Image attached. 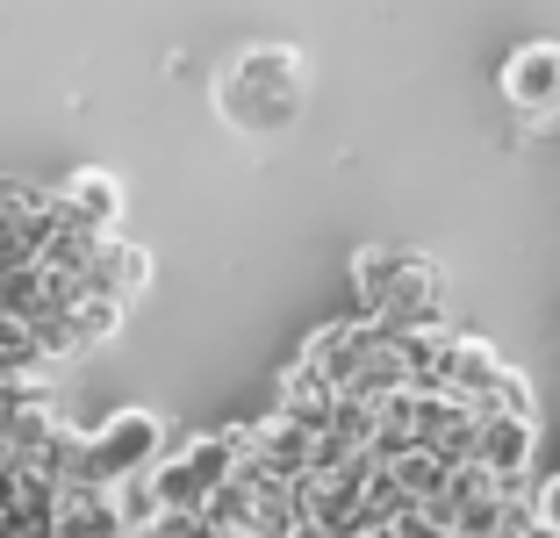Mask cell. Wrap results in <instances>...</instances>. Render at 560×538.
<instances>
[{
	"label": "cell",
	"instance_id": "8992f818",
	"mask_svg": "<svg viewBox=\"0 0 560 538\" xmlns=\"http://www.w3.org/2000/svg\"><path fill=\"white\" fill-rule=\"evenodd\" d=\"M503 101H511L517 115H525L532 130H546L560 115V44H517L511 58H503Z\"/></svg>",
	"mask_w": 560,
	"mask_h": 538
},
{
	"label": "cell",
	"instance_id": "7a4b0ae2",
	"mask_svg": "<svg viewBox=\"0 0 560 538\" xmlns=\"http://www.w3.org/2000/svg\"><path fill=\"white\" fill-rule=\"evenodd\" d=\"M165 453H173V431H165L159 409H116V417L86 424V438H80V473H72V481L116 495L122 481H144V473H159Z\"/></svg>",
	"mask_w": 560,
	"mask_h": 538
},
{
	"label": "cell",
	"instance_id": "52a82bcc",
	"mask_svg": "<svg viewBox=\"0 0 560 538\" xmlns=\"http://www.w3.org/2000/svg\"><path fill=\"white\" fill-rule=\"evenodd\" d=\"M122 179L108 173V165H80V173L58 187V209H66V223L72 230H86V237H116V223H122Z\"/></svg>",
	"mask_w": 560,
	"mask_h": 538
},
{
	"label": "cell",
	"instance_id": "e0dca14e",
	"mask_svg": "<svg viewBox=\"0 0 560 538\" xmlns=\"http://www.w3.org/2000/svg\"><path fill=\"white\" fill-rule=\"evenodd\" d=\"M539 524H546V531H560V473H546V481H539Z\"/></svg>",
	"mask_w": 560,
	"mask_h": 538
},
{
	"label": "cell",
	"instance_id": "5b68a950",
	"mask_svg": "<svg viewBox=\"0 0 560 538\" xmlns=\"http://www.w3.org/2000/svg\"><path fill=\"white\" fill-rule=\"evenodd\" d=\"M374 324L396 330V338H410V330H445V266L431 259V252H402V273H396V288H388Z\"/></svg>",
	"mask_w": 560,
	"mask_h": 538
},
{
	"label": "cell",
	"instance_id": "ba28073f",
	"mask_svg": "<svg viewBox=\"0 0 560 538\" xmlns=\"http://www.w3.org/2000/svg\"><path fill=\"white\" fill-rule=\"evenodd\" d=\"M503 374H511V366L495 359V344H489V338H453V352H445V381H439V395H453V402H467V409L481 417Z\"/></svg>",
	"mask_w": 560,
	"mask_h": 538
},
{
	"label": "cell",
	"instance_id": "6da1fadb",
	"mask_svg": "<svg viewBox=\"0 0 560 538\" xmlns=\"http://www.w3.org/2000/svg\"><path fill=\"white\" fill-rule=\"evenodd\" d=\"M302 101H310V66H302V50H288V44H252L215 72V115H223L237 137L295 130Z\"/></svg>",
	"mask_w": 560,
	"mask_h": 538
},
{
	"label": "cell",
	"instance_id": "4fadbf2b",
	"mask_svg": "<svg viewBox=\"0 0 560 538\" xmlns=\"http://www.w3.org/2000/svg\"><path fill=\"white\" fill-rule=\"evenodd\" d=\"M396 273H402V252H388V245H360V252H352V294H360V316H381Z\"/></svg>",
	"mask_w": 560,
	"mask_h": 538
},
{
	"label": "cell",
	"instance_id": "277c9868",
	"mask_svg": "<svg viewBox=\"0 0 560 538\" xmlns=\"http://www.w3.org/2000/svg\"><path fill=\"white\" fill-rule=\"evenodd\" d=\"M381 338H388V330H381L374 316L352 309V316H338V324L310 330V338H302V352H295V366H302V374H316V381H330V388L346 395L352 381H360V366L381 352Z\"/></svg>",
	"mask_w": 560,
	"mask_h": 538
},
{
	"label": "cell",
	"instance_id": "7c38bea8",
	"mask_svg": "<svg viewBox=\"0 0 560 538\" xmlns=\"http://www.w3.org/2000/svg\"><path fill=\"white\" fill-rule=\"evenodd\" d=\"M338 402H346V395L330 388V381L302 374V366H288V374H280V395H273L280 417H295V424H302V431H316V438L338 424Z\"/></svg>",
	"mask_w": 560,
	"mask_h": 538
},
{
	"label": "cell",
	"instance_id": "d6986e66",
	"mask_svg": "<svg viewBox=\"0 0 560 538\" xmlns=\"http://www.w3.org/2000/svg\"><path fill=\"white\" fill-rule=\"evenodd\" d=\"M553 122H560V115H553Z\"/></svg>",
	"mask_w": 560,
	"mask_h": 538
},
{
	"label": "cell",
	"instance_id": "30bf717a",
	"mask_svg": "<svg viewBox=\"0 0 560 538\" xmlns=\"http://www.w3.org/2000/svg\"><path fill=\"white\" fill-rule=\"evenodd\" d=\"M50 538H122L116 495H108V489H86V481H66V489H58Z\"/></svg>",
	"mask_w": 560,
	"mask_h": 538
},
{
	"label": "cell",
	"instance_id": "ac0fdd59",
	"mask_svg": "<svg viewBox=\"0 0 560 538\" xmlns=\"http://www.w3.org/2000/svg\"><path fill=\"white\" fill-rule=\"evenodd\" d=\"M525 538H560V531H546V524H532V531H525Z\"/></svg>",
	"mask_w": 560,
	"mask_h": 538
},
{
	"label": "cell",
	"instance_id": "8fae6325",
	"mask_svg": "<svg viewBox=\"0 0 560 538\" xmlns=\"http://www.w3.org/2000/svg\"><path fill=\"white\" fill-rule=\"evenodd\" d=\"M532 453H539V424L481 417V453H475V467H489L495 481H532Z\"/></svg>",
	"mask_w": 560,
	"mask_h": 538
},
{
	"label": "cell",
	"instance_id": "5bb4252c",
	"mask_svg": "<svg viewBox=\"0 0 560 538\" xmlns=\"http://www.w3.org/2000/svg\"><path fill=\"white\" fill-rule=\"evenodd\" d=\"M116 517H122V538H151L165 524V503H159V481H122L116 489Z\"/></svg>",
	"mask_w": 560,
	"mask_h": 538
},
{
	"label": "cell",
	"instance_id": "2e32d148",
	"mask_svg": "<svg viewBox=\"0 0 560 538\" xmlns=\"http://www.w3.org/2000/svg\"><path fill=\"white\" fill-rule=\"evenodd\" d=\"M122 316H130V309H116V302H101V294H86L80 309H72V338H80L86 352H94V344H108V338L122 330Z\"/></svg>",
	"mask_w": 560,
	"mask_h": 538
},
{
	"label": "cell",
	"instance_id": "9c48e42d",
	"mask_svg": "<svg viewBox=\"0 0 560 538\" xmlns=\"http://www.w3.org/2000/svg\"><path fill=\"white\" fill-rule=\"evenodd\" d=\"M144 288H151V252H144V245H130V237H101L94 273H86V294H101V302L130 309Z\"/></svg>",
	"mask_w": 560,
	"mask_h": 538
},
{
	"label": "cell",
	"instance_id": "9a60e30c",
	"mask_svg": "<svg viewBox=\"0 0 560 538\" xmlns=\"http://www.w3.org/2000/svg\"><path fill=\"white\" fill-rule=\"evenodd\" d=\"M481 417H511V424H539V395H532V381L511 366V374L495 381V395H489V409H481Z\"/></svg>",
	"mask_w": 560,
	"mask_h": 538
},
{
	"label": "cell",
	"instance_id": "3957f363",
	"mask_svg": "<svg viewBox=\"0 0 560 538\" xmlns=\"http://www.w3.org/2000/svg\"><path fill=\"white\" fill-rule=\"evenodd\" d=\"M237 473H245V445H237V431H195V438H173V453H165V467L151 473L159 481V503L165 517H201V510L215 503V495L231 489Z\"/></svg>",
	"mask_w": 560,
	"mask_h": 538
}]
</instances>
